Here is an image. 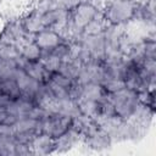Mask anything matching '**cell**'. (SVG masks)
Listing matches in <instances>:
<instances>
[{
	"mask_svg": "<svg viewBox=\"0 0 156 156\" xmlns=\"http://www.w3.org/2000/svg\"><path fill=\"white\" fill-rule=\"evenodd\" d=\"M138 4L135 0H113L102 9V17L107 24L127 26L135 16Z\"/></svg>",
	"mask_w": 156,
	"mask_h": 156,
	"instance_id": "obj_1",
	"label": "cell"
},
{
	"mask_svg": "<svg viewBox=\"0 0 156 156\" xmlns=\"http://www.w3.org/2000/svg\"><path fill=\"white\" fill-rule=\"evenodd\" d=\"M80 144V133L73 127L55 139V154L68 152Z\"/></svg>",
	"mask_w": 156,
	"mask_h": 156,
	"instance_id": "obj_4",
	"label": "cell"
},
{
	"mask_svg": "<svg viewBox=\"0 0 156 156\" xmlns=\"http://www.w3.org/2000/svg\"><path fill=\"white\" fill-rule=\"evenodd\" d=\"M30 155L55 154V139L46 134H37L29 144Z\"/></svg>",
	"mask_w": 156,
	"mask_h": 156,
	"instance_id": "obj_5",
	"label": "cell"
},
{
	"mask_svg": "<svg viewBox=\"0 0 156 156\" xmlns=\"http://www.w3.org/2000/svg\"><path fill=\"white\" fill-rule=\"evenodd\" d=\"M111 1H113V0H101V2L104 4V6H105L106 4H108V2H111Z\"/></svg>",
	"mask_w": 156,
	"mask_h": 156,
	"instance_id": "obj_9",
	"label": "cell"
},
{
	"mask_svg": "<svg viewBox=\"0 0 156 156\" xmlns=\"http://www.w3.org/2000/svg\"><path fill=\"white\" fill-rule=\"evenodd\" d=\"M108 99L113 105L116 117H118L123 121L132 119L144 106L138 100L136 93L130 89H127V88H124L119 91L108 94Z\"/></svg>",
	"mask_w": 156,
	"mask_h": 156,
	"instance_id": "obj_2",
	"label": "cell"
},
{
	"mask_svg": "<svg viewBox=\"0 0 156 156\" xmlns=\"http://www.w3.org/2000/svg\"><path fill=\"white\" fill-rule=\"evenodd\" d=\"M21 56L20 49L11 44H0V58L16 60Z\"/></svg>",
	"mask_w": 156,
	"mask_h": 156,
	"instance_id": "obj_8",
	"label": "cell"
},
{
	"mask_svg": "<svg viewBox=\"0 0 156 156\" xmlns=\"http://www.w3.org/2000/svg\"><path fill=\"white\" fill-rule=\"evenodd\" d=\"M0 90H1L2 95L10 98L11 100L18 99L22 95L21 89H20V87H18V84L15 80L13 77L6 78V79H1V82H0Z\"/></svg>",
	"mask_w": 156,
	"mask_h": 156,
	"instance_id": "obj_6",
	"label": "cell"
},
{
	"mask_svg": "<svg viewBox=\"0 0 156 156\" xmlns=\"http://www.w3.org/2000/svg\"><path fill=\"white\" fill-rule=\"evenodd\" d=\"M20 54L21 57L28 61H37L40 58L41 50L39 46L33 41V40H26L21 46H20Z\"/></svg>",
	"mask_w": 156,
	"mask_h": 156,
	"instance_id": "obj_7",
	"label": "cell"
},
{
	"mask_svg": "<svg viewBox=\"0 0 156 156\" xmlns=\"http://www.w3.org/2000/svg\"><path fill=\"white\" fill-rule=\"evenodd\" d=\"M32 40L39 46L40 50H45V51H49L55 46H57L58 44H61L62 41H65V39L56 30L50 28H45L35 33Z\"/></svg>",
	"mask_w": 156,
	"mask_h": 156,
	"instance_id": "obj_3",
	"label": "cell"
}]
</instances>
